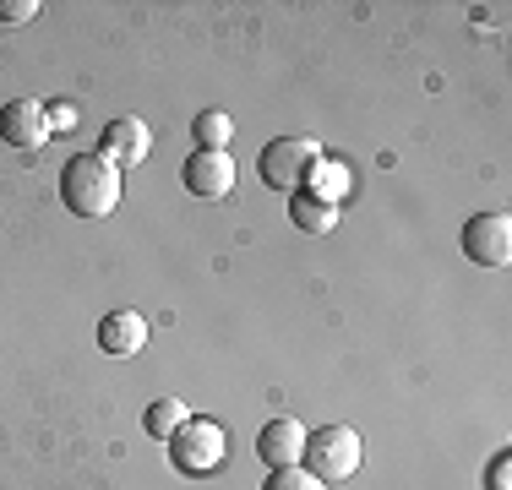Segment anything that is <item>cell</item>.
Here are the masks:
<instances>
[{"mask_svg":"<svg viewBox=\"0 0 512 490\" xmlns=\"http://www.w3.org/2000/svg\"><path fill=\"white\" fill-rule=\"evenodd\" d=\"M60 202L77 218H109L120 207V169L104 153H77L60 169Z\"/></svg>","mask_w":512,"mask_h":490,"instance_id":"1","label":"cell"},{"mask_svg":"<svg viewBox=\"0 0 512 490\" xmlns=\"http://www.w3.org/2000/svg\"><path fill=\"white\" fill-rule=\"evenodd\" d=\"M300 469L322 485H338L360 469V436L349 425H322V431H306V447H300Z\"/></svg>","mask_w":512,"mask_h":490,"instance_id":"2","label":"cell"},{"mask_svg":"<svg viewBox=\"0 0 512 490\" xmlns=\"http://www.w3.org/2000/svg\"><path fill=\"white\" fill-rule=\"evenodd\" d=\"M316 164V142L311 137H278L262 147V158H256V175H262V186L273 191H289L295 196L306 186V169Z\"/></svg>","mask_w":512,"mask_h":490,"instance_id":"3","label":"cell"},{"mask_svg":"<svg viewBox=\"0 0 512 490\" xmlns=\"http://www.w3.org/2000/svg\"><path fill=\"white\" fill-rule=\"evenodd\" d=\"M224 425H213V420H186L175 436H169V458H175V469H186V474H207V469H218L224 463Z\"/></svg>","mask_w":512,"mask_h":490,"instance_id":"4","label":"cell"},{"mask_svg":"<svg viewBox=\"0 0 512 490\" xmlns=\"http://www.w3.org/2000/svg\"><path fill=\"white\" fill-rule=\"evenodd\" d=\"M463 256L480 267H507L512 256V218L507 213H474L463 224Z\"/></svg>","mask_w":512,"mask_h":490,"instance_id":"5","label":"cell"},{"mask_svg":"<svg viewBox=\"0 0 512 490\" xmlns=\"http://www.w3.org/2000/svg\"><path fill=\"white\" fill-rule=\"evenodd\" d=\"M0 142L22 147V153L44 147L50 142V109H44L39 98H11V104L0 109Z\"/></svg>","mask_w":512,"mask_h":490,"instance_id":"6","label":"cell"},{"mask_svg":"<svg viewBox=\"0 0 512 490\" xmlns=\"http://www.w3.org/2000/svg\"><path fill=\"white\" fill-rule=\"evenodd\" d=\"M99 153H104L115 169H120V164H126V169H137L142 158L153 153V131L142 126L137 115H126V120H109V126H104V137H99Z\"/></svg>","mask_w":512,"mask_h":490,"instance_id":"7","label":"cell"},{"mask_svg":"<svg viewBox=\"0 0 512 490\" xmlns=\"http://www.w3.org/2000/svg\"><path fill=\"white\" fill-rule=\"evenodd\" d=\"M180 180H186V191L191 196H207V202H213V196H229V186H235V158L229 153H191L186 158V169H180Z\"/></svg>","mask_w":512,"mask_h":490,"instance_id":"8","label":"cell"},{"mask_svg":"<svg viewBox=\"0 0 512 490\" xmlns=\"http://www.w3.org/2000/svg\"><path fill=\"white\" fill-rule=\"evenodd\" d=\"M300 447H306V425L300 420H267L262 431H256V452H262L267 469H295Z\"/></svg>","mask_w":512,"mask_h":490,"instance_id":"9","label":"cell"},{"mask_svg":"<svg viewBox=\"0 0 512 490\" xmlns=\"http://www.w3.org/2000/svg\"><path fill=\"white\" fill-rule=\"evenodd\" d=\"M142 343H148V322H142L137 311H109L104 322H99V349L115 354V360L142 354Z\"/></svg>","mask_w":512,"mask_h":490,"instance_id":"10","label":"cell"},{"mask_svg":"<svg viewBox=\"0 0 512 490\" xmlns=\"http://www.w3.org/2000/svg\"><path fill=\"white\" fill-rule=\"evenodd\" d=\"M289 218H295V229H306V235H327V229H338V202H322V196H311V191H295L289 196Z\"/></svg>","mask_w":512,"mask_h":490,"instance_id":"11","label":"cell"},{"mask_svg":"<svg viewBox=\"0 0 512 490\" xmlns=\"http://www.w3.org/2000/svg\"><path fill=\"white\" fill-rule=\"evenodd\" d=\"M229 137H235V120L224 109H202L191 120V142H202V153H229Z\"/></svg>","mask_w":512,"mask_h":490,"instance_id":"12","label":"cell"},{"mask_svg":"<svg viewBox=\"0 0 512 490\" xmlns=\"http://www.w3.org/2000/svg\"><path fill=\"white\" fill-rule=\"evenodd\" d=\"M186 420H191V414H186V403H180V398H158V403H148V414H142L148 436H158V441H169Z\"/></svg>","mask_w":512,"mask_h":490,"instance_id":"13","label":"cell"},{"mask_svg":"<svg viewBox=\"0 0 512 490\" xmlns=\"http://www.w3.org/2000/svg\"><path fill=\"white\" fill-rule=\"evenodd\" d=\"M262 490H327V485H322V480H311V474L295 463V469H273V474L262 480Z\"/></svg>","mask_w":512,"mask_h":490,"instance_id":"14","label":"cell"},{"mask_svg":"<svg viewBox=\"0 0 512 490\" xmlns=\"http://www.w3.org/2000/svg\"><path fill=\"white\" fill-rule=\"evenodd\" d=\"M39 11V0H0V22H28Z\"/></svg>","mask_w":512,"mask_h":490,"instance_id":"15","label":"cell"},{"mask_svg":"<svg viewBox=\"0 0 512 490\" xmlns=\"http://www.w3.org/2000/svg\"><path fill=\"white\" fill-rule=\"evenodd\" d=\"M507 469H512V458L502 452V458L491 463V490H507Z\"/></svg>","mask_w":512,"mask_h":490,"instance_id":"16","label":"cell"}]
</instances>
